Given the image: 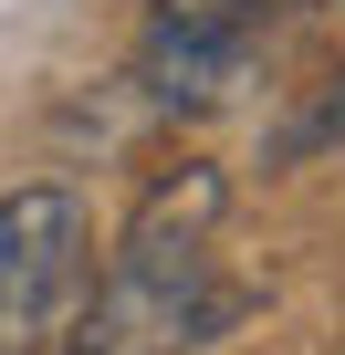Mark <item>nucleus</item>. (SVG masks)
<instances>
[{"mask_svg": "<svg viewBox=\"0 0 345 355\" xmlns=\"http://www.w3.org/2000/svg\"><path fill=\"white\" fill-rule=\"evenodd\" d=\"M220 209H230L220 167H167L136 199L126 241L105 251V282L74 303L63 355H189V345H210L241 313V293L220 282V251H210Z\"/></svg>", "mask_w": 345, "mask_h": 355, "instance_id": "nucleus-1", "label": "nucleus"}, {"mask_svg": "<svg viewBox=\"0 0 345 355\" xmlns=\"http://www.w3.org/2000/svg\"><path fill=\"white\" fill-rule=\"evenodd\" d=\"M283 21V0H157L146 32H136V94L157 115H199V105H230L262 63Z\"/></svg>", "mask_w": 345, "mask_h": 355, "instance_id": "nucleus-2", "label": "nucleus"}, {"mask_svg": "<svg viewBox=\"0 0 345 355\" xmlns=\"http://www.w3.org/2000/svg\"><path fill=\"white\" fill-rule=\"evenodd\" d=\"M84 251H94V220L74 189H53V178L0 189V355L53 345V324L84 293Z\"/></svg>", "mask_w": 345, "mask_h": 355, "instance_id": "nucleus-3", "label": "nucleus"}, {"mask_svg": "<svg viewBox=\"0 0 345 355\" xmlns=\"http://www.w3.org/2000/svg\"><path fill=\"white\" fill-rule=\"evenodd\" d=\"M335 146H345V63H335V73L314 84V105L272 136V157H335Z\"/></svg>", "mask_w": 345, "mask_h": 355, "instance_id": "nucleus-4", "label": "nucleus"}]
</instances>
